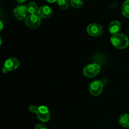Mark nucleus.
I'll use <instances>...</instances> for the list:
<instances>
[{
	"mask_svg": "<svg viewBox=\"0 0 129 129\" xmlns=\"http://www.w3.org/2000/svg\"><path fill=\"white\" fill-rule=\"evenodd\" d=\"M112 45L118 49H124L128 46L129 40L126 35L118 34L112 35L110 39Z\"/></svg>",
	"mask_w": 129,
	"mask_h": 129,
	"instance_id": "obj_1",
	"label": "nucleus"
},
{
	"mask_svg": "<svg viewBox=\"0 0 129 129\" xmlns=\"http://www.w3.org/2000/svg\"><path fill=\"white\" fill-rule=\"evenodd\" d=\"M100 66L96 64H89L83 69V74L87 78H93L100 71Z\"/></svg>",
	"mask_w": 129,
	"mask_h": 129,
	"instance_id": "obj_2",
	"label": "nucleus"
},
{
	"mask_svg": "<svg viewBox=\"0 0 129 129\" xmlns=\"http://www.w3.org/2000/svg\"><path fill=\"white\" fill-rule=\"evenodd\" d=\"M25 23L26 26L31 29L39 27L41 23L40 17L37 14L30 15L25 18Z\"/></svg>",
	"mask_w": 129,
	"mask_h": 129,
	"instance_id": "obj_3",
	"label": "nucleus"
},
{
	"mask_svg": "<svg viewBox=\"0 0 129 129\" xmlns=\"http://www.w3.org/2000/svg\"><path fill=\"white\" fill-rule=\"evenodd\" d=\"M103 83L99 80H95L92 82L89 87V93L94 96H98L100 95L103 91Z\"/></svg>",
	"mask_w": 129,
	"mask_h": 129,
	"instance_id": "obj_4",
	"label": "nucleus"
},
{
	"mask_svg": "<svg viewBox=\"0 0 129 129\" xmlns=\"http://www.w3.org/2000/svg\"><path fill=\"white\" fill-rule=\"evenodd\" d=\"M87 32L89 35L93 37L100 36L103 34V29L101 25L98 23H91L87 27Z\"/></svg>",
	"mask_w": 129,
	"mask_h": 129,
	"instance_id": "obj_5",
	"label": "nucleus"
},
{
	"mask_svg": "<svg viewBox=\"0 0 129 129\" xmlns=\"http://www.w3.org/2000/svg\"><path fill=\"white\" fill-rule=\"evenodd\" d=\"M37 116L42 122H47L50 120V113L47 107L45 106H40L37 111Z\"/></svg>",
	"mask_w": 129,
	"mask_h": 129,
	"instance_id": "obj_6",
	"label": "nucleus"
},
{
	"mask_svg": "<svg viewBox=\"0 0 129 129\" xmlns=\"http://www.w3.org/2000/svg\"><path fill=\"white\" fill-rule=\"evenodd\" d=\"M27 13H28L27 6L25 5H20L16 6L13 10L14 16L17 20H22L26 18L27 17L26 16Z\"/></svg>",
	"mask_w": 129,
	"mask_h": 129,
	"instance_id": "obj_7",
	"label": "nucleus"
},
{
	"mask_svg": "<svg viewBox=\"0 0 129 129\" xmlns=\"http://www.w3.org/2000/svg\"><path fill=\"white\" fill-rule=\"evenodd\" d=\"M19 64H20V62H19L18 59L15 57H11L6 59L4 67H5L8 70V71H13L17 69L18 67L19 66Z\"/></svg>",
	"mask_w": 129,
	"mask_h": 129,
	"instance_id": "obj_8",
	"label": "nucleus"
},
{
	"mask_svg": "<svg viewBox=\"0 0 129 129\" xmlns=\"http://www.w3.org/2000/svg\"><path fill=\"white\" fill-rule=\"evenodd\" d=\"M37 15L42 18H49L52 15V10L48 6H42L38 10Z\"/></svg>",
	"mask_w": 129,
	"mask_h": 129,
	"instance_id": "obj_9",
	"label": "nucleus"
},
{
	"mask_svg": "<svg viewBox=\"0 0 129 129\" xmlns=\"http://www.w3.org/2000/svg\"><path fill=\"white\" fill-rule=\"evenodd\" d=\"M121 27H122V25H121L120 22L116 20V21H113L110 23L108 29H109L110 33L113 35L118 34L120 30H121Z\"/></svg>",
	"mask_w": 129,
	"mask_h": 129,
	"instance_id": "obj_10",
	"label": "nucleus"
},
{
	"mask_svg": "<svg viewBox=\"0 0 129 129\" xmlns=\"http://www.w3.org/2000/svg\"><path fill=\"white\" fill-rule=\"evenodd\" d=\"M118 122L122 127L125 128L129 127V114L123 113L121 115L118 119Z\"/></svg>",
	"mask_w": 129,
	"mask_h": 129,
	"instance_id": "obj_11",
	"label": "nucleus"
},
{
	"mask_svg": "<svg viewBox=\"0 0 129 129\" xmlns=\"http://www.w3.org/2000/svg\"><path fill=\"white\" fill-rule=\"evenodd\" d=\"M27 8L28 12L30 15L36 14V13H37L38 10H39L37 5L34 2L29 3L28 5H27Z\"/></svg>",
	"mask_w": 129,
	"mask_h": 129,
	"instance_id": "obj_12",
	"label": "nucleus"
},
{
	"mask_svg": "<svg viewBox=\"0 0 129 129\" xmlns=\"http://www.w3.org/2000/svg\"><path fill=\"white\" fill-rule=\"evenodd\" d=\"M122 13L126 18H129V0H126L122 7Z\"/></svg>",
	"mask_w": 129,
	"mask_h": 129,
	"instance_id": "obj_13",
	"label": "nucleus"
},
{
	"mask_svg": "<svg viewBox=\"0 0 129 129\" xmlns=\"http://www.w3.org/2000/svg\"><path fill=\"white\" fill-rule=\"evenodd\" d=\"M57 5L59 8L62 10H68L70 6L69 0H57Z\"/></svg>",
	"mask_w": 129,
	"mask_h": 129,
	"instance_id": "obj_14",
	"label": "nucleus"
},
{
	"mask_svg": "<svg viewBox=\"0 0 129 129\" xmlns=\"http://www.w3.org/2000/svg\"><path fill=\"white\" fill-rule=\"evenodd\" d=\"M70 4L74 8H80L83 5V0H70Z\"/></svg>",
	"mask_w": 129,
	"mask_h": 129,
	"instance_id": "obj_15",
	"label": "nucleus"
},
{
	"mask_svg": "<svg viewBox=\"0 0 129 129\" xmlns=\"http://www.w3.org/2000/svg\"><path fill=\"white\" fill-rule=\"evenodd\" d=\"M38 107H37L36 106L32 105L30 106L29 107V111L31 113H37V111Z\"/></svg>",
	"mask_w": 129,
	"mask_h": 129,
	"instance_id": "obj_16",
	"label": "nucleus"
},
{
	"mask_svg": "<svg viewBox=\"0 0 129 129\" xmlns=\"http://www.w3.org/2000/svg\"><path fill=\"white\" fill-rule=\"evenodd\" d=\"M35 129H48V128L44 124L39 123V124H37L36 126H35Z\"/></svg>",
	"mask_w": 129,
	"mask_h": 129,
	"instance_id": "obj_17",
	"label": "nucleus"
},
{
	"mask_svg": "<svg viewBox=\"0 0 129 129\" xmlns=\"http://www.w3.org/2000/svg\"><path fill=\"white\" fill-rule=\"evenodd\" d=\"M49 3H54L57 1V0H46Z\"/></svg>",
	"mask_w": 129,
	"mask_h": 129,
	"instance_id": "obj_18",
	"label": "nucleus"
},
{
	"mask_svg": "<svg viewBox=\"0 0 129 129\" xmlns=\"http://www.w3.org/2000/svg\"><path fill=\"white\" fill-rule=\"evenodd\" d=\"M8 71V70L5 67H3V72L4 73H6Z\"/></svg>",
	"mask_w": 129,
	"mask_h": 129,
	"instance_id": "obj_19",
	"label": "nucleus"
},
{
	"mask_svg": "<svg viewBox=\"0 0 129 129\" xmlns=\"http://www.w3.org/2000/svg\"><path fill=\"white\" fill-rule=\"evenodd\" d=\"M26 1V0H16V1H17L18 3H25Z\"/></svg>",
	"mask_w": 129,
	"mask_h": 129,
	"instance_id": "obj_20",
	"label": "nucleus"
},
{
	"mask_svg": "<svg viewBox=\"0 0 129 129\" xmlns=\"http://www.w3.org/2000/svg\"><path fill=\"white\" fill-rule=\"evenodd\" d=\"M0 23H1V30H2L3 29V22L2 21H0Z\"/></svg>",
	"mask_w": 129,
	"mask_h": 129,
	"instance_id": "obj_21",
	"label": "nucleus"
},
{
	"mask_svg": "<svg viewBox=\"0 0 129 129\" xmlns=\"http://www.w3.org/2000/svg\"><path fill=\"white\" fill-rule=\"evenodd\" d=\"M128 34H129V31H128Z\"/></svg>",
	"mask_w": 129,
	"mask_h": 129,
	"instance_id": "obj_22",
	"label": "nucleus"
}]
</instances>
